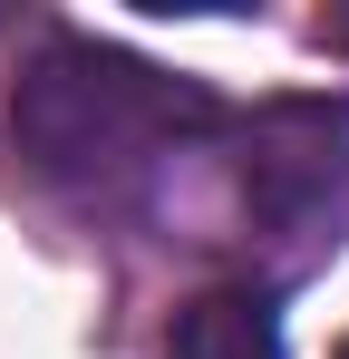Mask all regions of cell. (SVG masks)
<instances>
[{
  "instance_id": "cell-1",
  "label": "cell",
  "mask_w": 349,
  "mask_h": 359,
  "mask_svg": "<svg viewBox=\"0 0 349 359\" xmlns=\"http://www.w3.org/2000/svg\"><path fill=\"white\" fill-rule=\"evenodd\" d=\"M194 126H224V107L204 88L126 59V49H97V39H58L49 59L20 78V97H10L20 156L49 184L88 194V204L136 194L165 156H184Z\"/></svg>"
},
{
  "instance_id": "cell-2",
  "label": "cell",
  "mask_w": 349,
  "mask_h": 359,
  "mask_svg": "<svg viewBox=\"0 0 349 359\" xmlns=\"http://www.w3.org/2000/svg\"><path fill=\"white\" fill-rule=\"evenodd\" d=\"M233 204L252 233L320 243L349 204V107L340 97H272L233 117Z\"/></svg>"
},
{
  "instance_id": "cell-3",
  "label": "cell",
  "mask_w": 349,
  "mask_h": 359,
  "mask_svg": "<svg viewBox=\"0 0 349 359\" xmlns=\"http://www.w3.org/2000/svg\"><path fill=\"white\" fill-rule=\"evenodd\" d=\"M174 359H282V320L262 292H204L174 311Z\"/></svg>"
},
{
  "instance_id": "cell-4",
  "label": "cell",
  "mask_w": 349,
  "mask_h": 359,
  "mask_svg": "<svg viewBox=\"0 0 349 359\" xmlns=\"http://www.w3.org/2000/svg\"><path fill=\"white\" fill-rule=\"evenodd\" d=\"M330 39H340V49H349V10H330Z\"/></svg>"
}]
</instances>
